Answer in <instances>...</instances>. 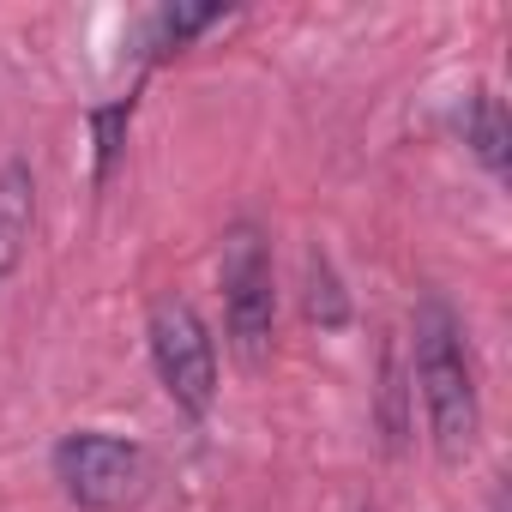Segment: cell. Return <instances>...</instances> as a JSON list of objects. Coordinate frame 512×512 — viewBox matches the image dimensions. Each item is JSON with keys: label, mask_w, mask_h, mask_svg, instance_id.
<instances>
[{"label": "cell", "mask_w": 512, "mask_h": 512, "mask_svg": "<svg viewBox=\"0 0 512 512\" xmlns=\"http://www.w3.org/2000/svg\"><path fill=\"white\" fill-rule=\"evenodd\" d=\"M410 380L440 464H464L482 434V392H476L470 332L446 296H422L410 314Z\"/></svg>", "instance_id": "obj_1"}, {"label": "cell", "mask_w": 512, "mask_h": 512, "mask_svg": "<svg viewBox=\"0 0 512 512\" xmlns=\"http://www.w3.org/2000/svg\"><path fill=\"white\" fill-rule=\"evenodd\" d=\"M55 482L79 512H127L151 488L145 446L115 428H73L55 440Z\"/></svg>", "instance_id": "obj_2"}, {"label": "cell", "mask_w": 512, "mask_h": 512, "mask_svg": "<svg viewBox=\"0 0 512 512\" xmlns=\"http://www.w3.org/2000/svg\"><path fill=\"white\" fill-rule=\"evenodd\" d=\"M145 344H151V368H157V386L169 392V404L187 422H205L217 404V344H211V326L199 320V308L187 296H157L145 314Z\"/></svg>", "instance_id": "obj_3"}, {"label": "cell", "mask_w": 512, "mask_h": 512, "mask_svg": "<svg viewBox=\"0 0 512 512\" xmlns=\"http://www.w3.org/2000/svg\"><path fill=\"white\" fill-rule=\"evenodd\" d=\"M217 284H223V326H229L235 350L260 356L278 326V272H272V235L253 217H235L223 229Z\"/></svg>", "instance_id": "obj_4"}, {"label": "cell", "mask_w": 512, "mask_h": 512, "mask_svg": "<svg viewBox=\"0 0 512 512\" xmlns=\"http://www.w3.org/2000/svg\"><path fill=\"white\" fill-rule=\"evenodd\" d=\"M31 229H37V169L31 157H7L0 163V290L19 278Z\"/></svg>", "instance_id": "obj_5"}, {"label": "cell", "mask_w": 512, "mask_h": 512, "mask_svg": "<svg viewBox=\"0 0 512 512\" xmlns=\"http://www.w3.org/2000/svg\"><path fill=\"white\" fill-rule=\"evenodd\" d=\"M458 127H464L470 157H476L494 181H506V163H512V121H506V103H500L488 85H476V91L464 97V109H458Z\"/></svg>", "instance_id": "obj_6"}, {"label": "cell", "mask_w": 512, "mask_h": 512, "mask_svg": "<svg viewBox=\"0 0 512 512\" xmlns=\"http://www.w3.org/2000/svg\"><path fill=\"white\" fill-rule=\"evenodd\" d=\"M229 19V7H157L151 19H145V61H163V55H175V49H187L193 37H205L211 25H223Z\"/></svg>", "instance_id": "obj_7"}, {"label": "cell", "mask_w": 512, "mask_h": 512, "mask_svg": "<svg viewBox=\"0 0 512 512\" xmlns=\"http://www.w3.org/2000/svg\"><path fill=\"white\" fill-rule=\"evenodd\" d=\"M308 320H320L326 332L350 326V296H344V284H338V272L320 247L308 253Z\"/></svg>", "instance_id": "obj_8"}, {"label": "cell", "mask_w": 512, "mask_h": 512, "mask_svg": "<svg viewBox=\"0 0 512 512\" xmlns=\"http://www.w3.org/2000/svg\"><path fill=\"white\" fill-rule=\"evenodd\" d=\"M127 121H133V97H121V103H109V109L91 115V127H97V187L115 175V157L127 145Z\"/></svg>", "instance_id": "obj_9"}, {"label": "cell", "mask_w": 512, "mask_h": 512, "mask_svg": "<svg viewBox=\"0 0 512 512\" xmlns=\"http://www.w3.org/2000/svg\"><path fill=\"white\" fill-rule=\"evenodd\" d=\"M488 512H506V488H494V500H488Z\"/></svg>", "instance_id": "obj_10"}]
</instances>
